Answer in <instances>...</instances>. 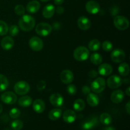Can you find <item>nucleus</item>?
Segmentation results:
<instances>
[{"mask_svg": "<svg viewBox=\"0 0 130 130\" xmlns=\"http://www.w3.org/2000/svg\"><path fill=\"white\" fill-rule=\"evenodd\" d=\"M62 112L59 109H54L50 110L48 114V118L50 119L52 121H56L59 119L61 117Z\"/></svg>", "mask_w": 130, "mask_h": 130, "instance_id": "nucleus-25", "label": "nucleus"}, {"mask_svg": "<svg viewBox=\"0 0 130 130\" xmlns=\"http://www.w3.org/2000/svg\"><path fill=\"white\" fill-rule=\"evenodd\" d=\"M74 58L77 61H85L90 57V52L88 49L85 46L77 47L73 53Z\"/></svg>", "mask_w": 130, "mask_h": 130, "instance_id": "nucleus-2", "label": "nucleus"}, {"mask_svg": "<svg viewBox=\"0 0 130 130\" xmlns=\"http://www.w3.org/2000/svg\"><path fill=\"white\" fill-rule=\"evenodd\" d=\"M32 108L36 112L41 114L45 109V103L41 99H36L33 102Z\"/></svg>", "mask_w": 130, "mask_h": 130, "instance_id": "nucleus-20", "label": "nucleus"}, {"mask_svg": "<svg viewBox=\"0 0 130 130\" xmlns=\"http://www.w3.org/2000/svg\"><path fill=\"white\" fill-rule=\"evenodd\" d=\"M90 61L95 65H100L102 62L103 58L100 53H94L90 56Z\"/></svg>", "mask_w": 130, "mask_h": 130, "instance_id": "nucleus-30", "label": "nucleus"}, {"mask_svg": "<svg viewBox=\"0 0 130 130\" xmlns=\"http://www.w3.org/2000/svg\"><path fill=\"white\" fill-rule=\"evenodd\" d=\"M86 10L89 13L95 15L98 13L100 10V5L95 1H89L86 4Z\"/></svg>", "mask_w": 130, "mask_h": 130, "instance_id": "nucleus-12", "label": "nucleus"}, {"mask_svg": "<svg viewBox=\"0 0 130 130\" xmlns=\"http://www.w3.org/2000/svg\"><path fill=\"white\" fill-rule=\"evenodd\" d=\"M99 119L96 116L90 117L85 121L81 124V128L83 130H91L97 126Z\"/></svg>", "mask_w": 130, "mask_h": 130, "instance_id": "nucleus-8", "label": "nucleus"}, {"mask_svg": "<svg viewBox=\"0 0 130 130\" xmlns=\"http://www.w3.org/2000/svg\"><path fill=\"white\" fill-rule=\"evenodd\" d=\"M52 31V27L46 22H41L36 27V32L41 36H48Z\"/></svg>", "mask_w": 130, "mask_h": 130, "instance_id": "nucleus-3", "label": "nucleus"}, {"mask_svg": "<svg viewBox=\"0 0 130 130\" xmlns=\"http://www.w3.org/2000/svg\"><path fill=\"white\" fill-rule=\"evenodd\" d=\"M91 21L88 18L85 16L80 17L77 20V25L79 28L83 30H87L91 27Z\"/></svg>", "mask_w": 130, "mask_h": 130, "instance_id": "nucleus-15", "label": "nucleus"}, {"mask_svg": "<svg viewBox=\"0 0 130 130\" xmlns=\"http://www.w3.org/2000/svg\"><path fill=\"white\" fill-rule=\"evenodd\" d=\"M8 32V26L5 22L0 20V36H5Z\"/></svg>", "mask_w": 130, "mask_h": 130, "instance_id": "nucleus-33", "label": "nucleus"}, {"mask_svg": "<svg viewBox=\"0 0 130 130\" xmlns=\"http://www.w3.org/2000/svg\"><path fill=\"white\" fill-rule=\"evenodd\" d=\"M23 126H24L23 122L20 120H18V119L14 120L11 123V127L13 130H21L22 129Z\"/></svg>", "mask_w": 130, "mask_h": 130, "instance_id": "nucleus-32", "label": "nucleus"}, {"mask_svg": "<svg viewBox=\"0 0 130 130\" xmlns=\"http://www.w3.org/2000/svg\"><path fill=\"white\" fill-rule=\"evenodd\" d=\"M102 48L105 52H110L113 49V44L109 41H105L102 43Z\"/></svg>", "mask_w": 130, "mask_h": 130, "instance_id": "nucleus-36", "label": "nucleus"}, {"mask_svg": "<svg viewBox=\"0 0 130 130\" xmlns=\"http://www.w3.org/2000/svg\"><path fill=\"white\" fill-rule=\"evenodd\" d=\"M46 86V81H40L38 84L37 85V89H38V91H43V90H44Z\"/></svg>", "mask_w": 130, "mask_h": 130, "instance_id": "nucleus-39", "label": "nucleus"}, {"mask_svg": "<svg viewBox=\"0 0 130 130\" xmlns=\"http://www.w3.org/2000/svg\"><path fill=\"white\" fill-rule=\"evenodd\" d=\"M112 67L109 63H103L99 67V73L102 76H108L112 72Z\"/></svg>", "mask_w": 130, "mask_h": 130, "instance_id": "nucleus-19", "label": "nucleus"}, {"mask_svg": "<svg viewBox=\"0 0 130 130\" xmlns=\"http://www.w3.org/2000/svg\"><path fill=\"white\" fill-rule=\"evenodd\" d=\"M118 72L122 76H126L129 73V66L127 63H123L118 67Z\"/></svg>", "mask_w": 130, "mask_h": 130, "instance_id": "nucleus-26", "label": "nucleus"}, {"mask_svg": "<svg viewBox=\"0 0 130 130\" xmlns=\"http://www.w3.org/2000/svg\"><path fill=\"white\" fill-rule=\"evenodd\" d=\"M67 91L69 95L72 96V95H76V93H77V88H76V86L74 85H70V84H69V85L67 87Z\"/></svg>", "mask_w": 130, "mask_h": 130, "instance_id": "nucleus-38", "label": "nucleus"}, {"mask_svg": "<svg viewBox=\"0 0 130 130\" xmlns=\"http://www.w3.org/2000/svg\"><path fill=\"white\" fill-rule=\"evenodd\" d=\"M32 104V99L29 96H23L19 99V104L22 107H28Z\"/></svg>", "mask_w": 130, "mask_h": 130, "instance_id": "nucleus-24", "label": "nucleus"}, {"mask_svg": "<svg viewBox=\"0 0 130 130\" xmlns=\"http://www.w3.org/2000/svg\"><path fill=\"white\" fill-rule=\"evenodd\" d=\"M125 109L126 110L127 113H128V114H130V102H128L126 104V107H125Z\"/></svg>", "mask_w": 130, "mask_h": 130, "instance_id": "nucleus-43", "label": "nucleus"}, {"mask_svg": "<svg viewBox=\"0 0 130 130\" xmlns=\"http://www.w3.org/2000/svg\"><path fill=\"white\" fill-rule=\"evenodd\" d=\"M100 46H101L100 41L96 39H92V40L90 41V43H88L89 49L91 51H93V52H95V51L99 50L100 48Z\"/></svg>", "mask_w": 130, "mask_h": 130, "instance_id": "nucleus-29", "label": "nucleus"}, {"mask_svg": "<svg viewBox=\"0 0 130 130\" xmlns=\"http://www.w3.org/2000/svg\"><path fill=\"white\" fill-rule=\"evenodd\" d=\"M91 91V88L88 86H84L82 88V92L85 95H88Z\"/></svg>", "mask_w": 130, "mask_h": 130, "instance_id": "nucleus-40", "label": "nucleus"}, {"mask_svg": "<svg viewBox=\"0 0 130 130\" xmlns=\"http://www.w3.org/2000/svg\"><path fill=\"white\" fill-rule=\"evenodd\" d=\"M77 116L76 112L72 110H67L63 114V119L66 123L71 124L76 121Z\"/></svg>", "mask_w": 130, "mask_h": 130, "instance_id": "nucleus-18", "label": "nucleus"}, {"mask_svg": "<svg viewBox=\"0 0 130 130\" xmlns=\"http://www.w3.org/2000/svg\"><path fill=\"white\" fill-rule=\"evenodd\" d=\"M56 11H57V13L62 14L63 13V11H64V9H63V8L62 7V6H59V7L57 8Z\"/></svg>", "mask_w": 130, "mask_h": 130, "instance_id": "nucleus-42", "label": "nucleus"}, {"mask_svg": "<svg viewBox=\"0 0 130 130\" xmlns=\"http://www.w3.org/2000/svg\"><path fill=\"white\" fill-rule=\"evenodd\" d=\"M100 121L104 125H109L112 123V117L107 112L102 113L100 116Z\"/></svg>", "mask_w": 130, "mask_h": 130, "instance_id": "nucleus-28", "label": "nucleus"}, {"mask_svg": "<svg viewBox=\"0 0 130 130\" xmlns=\"http://www.w3.org/2000/svg\"><path fill=\"white\" fill-rule=\"evenodd\" d=\"M36 21L34 18L30 15H24L19 20V26L24 31H30L35 26Z\"/></svg>", "mask_w": 130, "mask_h": 130, "instance_id": "nucleus-1", "label": "nucleus"}, {"mask_svg": "<svg viewBox=\"0 0 130 130\" xmlns=\"http://www.w3.org/2000/svg\"><path fill=\"white\" fill-rule=\"evenodd\" d=\"M60 78L63 83L66 84V85L71 84L74 79L73 73L70 70H64L61 72L60 75Z\"/></svg>", "mask_w": 130, "mask_h": 130, "instance_id": "nucleus-13", "label": "nucleus"}, {"mask_svg": "<svg viewBox=\"0 0 130 130\" xmlns=\"http://www.w3.org/2000/svg\"><path fill=\"white\" fill-rule=\"evenodd\" d=\"M41 1L42 2H48V1H49L50 0H41Z\"/></svg>", "mask_w": 130, "mask_h": 130, "instance_id": "nucleus-48", "label": "nucleus"}, {"mask_svg": "<svg viewBox=\"0 0 130 130\" xmlns=\"http://www.w3.org/2000/svg\"><path fill=\"white\" fill-rule=\"evenodd\" d=\"M87 98H86V100H87V102L90 106L91 107H96L99 104V97L95 93H90L88 95H87Z\"/></svg>", "mask_w": 130, "mask_h": 130, "instance_id": "nucleus-23", "label": "nucleus"}, {"mask_svg": "<svg viewBox=\"0 0 130 130\" xmlns=\"http://www.w3.org/2000/svg\"><path fill=\"white\" fill-rule=\"evenodd\" d=\"M64 1V0H54V3L57 5H60Z\"/></svg>", "mask_w": 130, "mask_h": 130, "instance_id": "nucleus-44", "label": "nucleus"}, {"mask_svg": "<svg viewBox=\"0 0 130 130\" xmlns=\"http://www.w3.org/2000/svg\"><path fill=\"white\" fill-rule=\"evenodd\" d=\"M88 74H89V76H90L91 78H95V77H97L98 72H96L95 70L92 69V70H91L90 72H89Z\"/></svg>", "mask_w": 130, "mask_h": 130, "instance_id": "nucleus-41", "label": "nucleus"}, {"mask_svg": "<svg viewBox=\"0 0 130 130\" xmlns=\"http://www.w3.org/2000/svg\"><path fill=\"white\" fill-rule=\"evenodd\" d=\"M73 108L76 111L81 112L85 109V102L83 99H77L73 104Z\"/></svg>", "mask_w": 130, "mask_h": 130, "instance_id": "nucleus-27", "label": "nucleus"}, {"mask_svg": "<svg viewBox=\"0 0 130 130\" xmlns=\"http://www.w3.org/2000/svg\"><path fill=\"white\" fill-rule=\"evenodd\" d=\"M123 84V80L119 76L117 75H113L110 76L107 81V85L110 89H116L121 86Z\"/></svg>", "mask_w": 130, "mask_h": 130, "instance_id": "nucleus-10", "label": "nucleus"}, {"mask_svg": "<svg viewBox=\"0 0 130 130\" xmlns=\"http://www.w3.org/2000/svg\"><path fill=\"white\" fill-rule=\"evenodd\" d=\"M15 12L17 15L22 16L25 13V8L22 5H17L15 7Z\"/></svg>", "mask_w": 130, "mask_h": 130, "instance_id": "nucleus-37", "label": "nucleus"}, {"mask_svg": "<svg viewBox=\"0 0 130 130\" xmlns=\"http://www.w3.org/2000/svg\"><path fill=\"white\" fill-rule=\"evenodd\" d=\"M125 93L127 96H130V88L129 87H128V88L126 89Z\"/></svg>", "mask_w": 130, "mask_h": 130, "instance_id": "nucleus-46", "label": "nucleus"}, {"mask_svg": "<svg viewBox=\"0 0 130 130\" xmlns=\"http://www.w3.org/2000/svg\"><path fill=\"white\" fill-rule=\"evenodd\" d=\"M9 85L7 77L3 74H0V92L5 91Z\"/></svg>", "mask_w": 130, "mask_h": 130, "instance_id": "nucleus-31", "label": "nucleus"}, {"mask_svg": "<svg viewBox=\"0 0 130 130\" xmlns=\"http://www.w3.org/2000/svg\"><path fill=\"white\" fill-rule=\"evenodd\" d=\"M55 11V8L52 4L46 5L43 10V15L46 19H50L53 16Z\"/></svg>", "mask_w": 130, "mask_h": 130, "instance_id": "nucleus-22", "label": "nucleus"}, {"mask_svg": "<svg viewBox=\"0 0 130 130\" xmlns=\"http://www.w3.org/2000/svg\"><path fill=\"white\" fill-rule=\"evenodd\" d=\"M124 94L122 90H115L110 95V100L114 104H119L123 100Z\"/></svg>", "mask_w": 130, "mask_h": 130, "instance_id": "nucleus-17", "label": "nucleus"}, {"mask_svg": "<svg viewBox=\"0 0 130 130\" xmlns=\"http://www.w3.org/2000/svg\"><path fill=\"white\" fill-rule=\"evenodd\" d=\"M106 83L102 77H98L91 84V90L95 93H100L105 88Z\"/></svg>", "mask_w": 130, "mask_h": 130, "instance_id": "nucleus-4", "label": "nucleus"}, {"mask_svg": "<svg viewBox=\"0 0 130 130\" xmlns=\"http://www.w3.org/2000/svg\"><path fill=\"white\" fill-rule=\"evenodd\" d=\"M30 48L35 52H39L41 50L44 46V43L41 39L36 36L32 37L29 42Z\"/></svg>", "mask_w": 130, "mask_h": 130, "instance_id": "nucleus-7", "label": "nucleus"}, {"mask_svg": "<svg viewBox=\"0 0 130 130\" xmlns=\"http://www.w3.org/2000/svg\"><path fill=\"white\" fill-rule=\"evenodd\" d=\"M14 40L11 36H6L1 41V48L6 51L10 50L14 46Z\"/></svg>", "mask_w": 130, "mask_h": 130, "instance_id": "nucleus-16", "label": "nucleus"}, {"mask_svg": "<svg viewBox=\"0 0 130 130\" xmlns=\"http://www.w3.org/2000/svg\"><path fill=\"white\" fill-rule=\"evenodd\" d=\"M112 60L115 63H121L123 62L126 58V53L122 49H116L110 55Z\"/></svg>", "mask_w": 130, "mask_h": 130, "instance_id": "nucleus-11", "label": "nucleus"}, {"mask_svg": "<svg viewBox=\"0 0 130 130\" xmlns=\"http://www.w3.org/2000/svg\"><path fill=\"white\" fill-rule=\"evenodd\" d=\"M114 25L120 30H126L129 27V20L125 17L118 15L114 18Z\"/></svg>", "mask_w": 130, "mask_h": 130, "instance_id": "nucleus-5", "label": "nucleus"}, {"mask_svg": "<svg viewBox=\"0 0 130 130\" xmlns=\"http://www.w3.org/2000/svg\"><path fill=\"white\" fill-rule=\"evenodd\" d=\"M3 112V106L1 104H0V114Z\"/></svg>", "mask_w": 130, "mask_h": 130, "instance_id": "nucleus-47", "label": "nucleus"}, {"mask_svg": "<svg viewBox=\"0 0 130 130\" xmlns=\"http://www.w3.org/2000/svg\"><path fill=\"white\" fill-rule=\"evenodd\" d=\"M9 115L12 119H17L20 116V111L17 108H13L10 110Z\"/></svg>", "mask_w": 130, "mask_h": 130, "instance_id": "nucleus-35", "label": "nucleus"}, {"mask_svg": "<svg viewBox=\"0 0 130 130\" xmlns=\"http://www.w3.org/2000/svg\"><path fill=\"white\" fill-rule=\"evenodd\" d=\"M50 102L51 104L56 107H60L63 105L64 99L63 96L59 93H53L50 97Z\"/></svg>", "mask_w": 130, "mask_h": 130, "instance_id": "nucleus-14", "label": "nucleus"}, {"mask_svg": "<svg viewBox=\"0 0 130 130\" xmlns=\"http://www.w3.org/2000/svg\"><path fill=\"white\" fill-rule=\"evenodd\" d=\"M14 90L18 95H25L30 91V86L25 81H20L15 85Z\"/></svg>", "mask_w": 130, "mask_h": 130, "instance_id": "nucleus-6", "label": "nucleus"}, {"mask_svg": "<svg viewBox=\"0 0 130 130\" xmlns=\"http://www.w3.org/2000/svg\"><path fill=\"white\" fill-rule=\"evenodd\" d=\"M41 7L40 3L38 1H31L27 4L26 7V10L29 13H35L38 12Z\"/></svg>", "mask_w": 130, "mask_h": 130, "instance_id": "nucleus-21", "label": "nucleus"}, {"mask_svg": "<svg viewBox=\"0 0 130 130\" xmlns=\"http://www.w3.org/2000/svg\"><path fill=\"white\" fill-rule=\"evenodd\" d=\"M9 33L11 36H17L19 33V27L16 25H13L8 29Z\"/></svg>", "mask_w": 130, "mask_h": 130, "instance_id": "nucleus-34", "label": "nucleus"}, {"mask_svg": "<svg viewBox=\"0 0 130 130\" xmlns=\"http://www.w3.org/2000/svg\"><path fill=\"white\" fill-rule=\"evenodd\" d=\"M102 130H116V129L112 126H108V127H105V128H104L102 129Z\"/></svg>", "mask_w": 130, "mask_h": 130, "instance_id": "nucleus-45", "label": "nucleus"}, {"mask_svg": "<svg viewBox=\"0 0 130 130\" xmlns=\"http://www.w3.org/2000/svg\"><path fill=\"white\" fill-rule=\"evenodd\" d=\"M1 100L3 103L9 105L14 104L17 100V96L11 91H6L3 93L1 96Z\"/></svg>", "mask_w": 130, "mask_h": 130, "instance_id": "nucleus-9", "label": "nucleus"}]
</instances>
